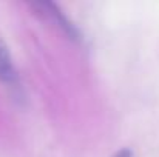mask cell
Wrapping results in <instances>:
<instances>
[{"label":"cell","instance_id":"6da1fadb","mask_svg":"<svg viewBox=\"0 0 159 157\" xmlns=\"http://www.w3.org/2000/svg\"><path fill=\"white\" fill-rule=\"evenodd\" d=\"M33 6L45 17H48L50 20H53L54 23L66 34L70 36L71 39H79V34H77V29L66 20V17L63 15V12H60V9L51 3V2H36L33 3Z\"/></svg>","mask_w":159,"mask_h":157},{"label":"cell","instance_id":"7a4b0ae2","mask_svg":"<svg viewBox=\"0 0 159 157\" xmlns=\"http://www.w3.org/2000/svg\"><path fill=\"white\" fill-rule=\"evenodd\" d=\"M0 82L6 85H14L17 82V74L12 66L9 52L3 43H0Z\"/></svg>","mask_w":159,"mask_h":157},{"label":"cell","instance_id":"3957f363","mask_svg":"<svg viewBox=\"0 0 159 157\" xmlns=\"http://www.w3.org/2000/svg\"><path fill=\"white\" fill-rule=\"evenodd\" d=\"M114 157H131V151L130 150H120L119 153H116Z\"/></svg>","mask_w":159,"mask_h":157}]
</instances>
